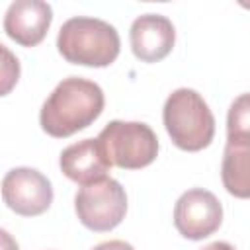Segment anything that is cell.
I'll return each instance as SVG.
<instances>
[{
  "mask_svg": "<svg viewBox=\"0 0 250 250\" xmlns=\"http://www.w3.org/2000/svg\"><path fill=\"white\" fill-rule=\"evenodd\" d=\"M104 92L96 82L68 76L45 100L39 113L41 129L57 139L70 137L90 127L104 111Z\"/></svg>",
  "mask_w": 250,
  "mask_h": 250,
  "instance_id": "cell-1",
  "label": "cell"
},
{
  "mask_svg": "<svg viewBox=\"0 0 250 250\" xmlns=\"http://www.w3.org/2000/svg\"><path fill=\"white\" fill-rule=\"evenodd\" d=\"M117 29L98 18L76 16L66 20L57 35V49L72 64L109 66L119 55Z\"/></svg>",
  "mask_w": 250,
  "mask_h": 250,
  "instance_id": "cell-2",
  "label": "cell"
},
{
  "mask_svg": "<svg viewBox=\"0 0 250 250\" xmlns=\"http://www.w3.org/2000/svg\"><path fill=\"white\" fill-rule=\"evenodd\" d=\"M162 121L172 143L188 152L209 146L215 137V117L203 96L191 88H178L166 98Z\"/></svg>",
  "mask_w": 250,
  "mask_h": 250,
  "instance_id": "cell-3",
  "label": "cell"
},
{
  "mask_svg": "<svg viewBox=\"0 0 250 250\" xmlns=\"http://www.w3.org/2000/svg\"><path fill=\"white\" fill-rule=\"evenodd\" d=\"M111 166L139 170L154 162L158 154L156 133L143 121H109L96 137Z\"/></svg>",
  "mask_w": 250,
  "mask_h": 250,
  "instance_id": "cell-4",
  "label": "cell"
},
{
  "mask_svg": "<svg viewBox=\"0 0 250 250\" xmlns=\"http://www.w3.org/2000/svg\"><path fill=\"white\" fill-rule=\"evenodd\" d=\"M248 94H240L227 115V146L221 164V178L227 191L246 199L250 195V117Z\"/></svg>",
  "mask_w": 250,
  "mask_h": 250,
  "instance_id": "cell-5",
  "label": "cell"
},
{
  "mask_svg": "<svg viewBox=\"0 0 250 250\" xmlns=\"http://www.w3.org/2000/svg\"><path fill=\"white\" fill-rule=\"evenodd\" d=\"M74 209L78 221L94 230L107 232L115 229L127 213V193L113 178H104L82 186L74 195Z\"/></svg>",
  "mask_w": 250,
  "mask_h": 250,
  "instance_id": "cell-6",
  "label": "cell"
},
{
  "mask_svg": "<svg viewBox=\"0 0 250 250\" xmlns=\"http://www.w3.org/2000/svg\"><path fill=\"white\" fill-rule=\"evenodd\" d=\"M223 205L217 195L203 188L184 191L174 205V227L184 238L201 240L219 230Z\"/></svg>",
  "mask_w": 250,
  "mask_h": 250,
  "instance_id": "cell-7",
  "label": "cell"
},
{
  "mask_svg": "<svg viewBox=\"0 0 250 250\" xmlns=\"http://www.w3.org/2000/svg\"><path fill=\"white\" fill-rule=\"evenodd\" d=\"M4 203L21 217L45 213L53 203V188L47 176L35 168H12L2 180Z\"/></svg>",
  "mask_w": 250,
  "mask_h": 250,
  "instance_id": "cell-8",
  "label": "cell"
},
{
  "mask_svg": "<svg viewBox=\"0 0 250 250\" xmlns=\"http://www.w3.org/2000/svg\"><path fill=\"white\" fill-rule=\"evenodd\" d=\"M53 21V8L43 0H16L4 16V31L21 47L39 45Z\"/></svg>",
  "mask_w": 250,
  "mask_h": 250,
  "instance_id": "cell-9",
  "label": "cell"
},
{
  "mask_svg": "<svg viewBox=\"0 0 250 250\" xmlns=\"http://www.w3.org/2000/svg\"><path fill=\"white\" fill-rule=\"evenodd\" d=\"M129 41L133 55L143 62H158L170 55L176 43V29L166 16L143 14L131 23Z\"/></svg>",
  "mask_w": 250,
  "mask_h": 250,
  "instance_id": "cell-10",
  "label": "cell"
},
{
  "mask_svg": "<svg viewBox=\"0 0 250 250\" xmlns=\"http://www.w3.org/2000/svg\"><path fill=\"white\" fill-rule=\"evenodd\" d=\"M59 164H61V172L68 180L80 186H88L98 180H104L107 178V172L111 170V164L105 158L96 139H82L66 146L61 152Z\"/></svg>",
  "mask_w": 250,
  "mask_h": 250,
  "instance_id": "cell-11",
  "label": "cell"
},
{
  "mask_svg": "<svg viewBox=\"0 0 250 250\" xmlns=\"http://www.w3.org/2000/svg\"><path fill=\"white\" fill-rule=\"evenodd\" d=\"M20 72L21 68L18 57L6 45L0 43V98L8 96L16 88L20 80Z\"/></svg>",
  "mask_w": 250,
  "mask_h": 250,
  "instance_id": "cell-12",
  "label": "cell"
},
{
  "mask_svg": "<svg viewBox=\"0 0 250 250\" xmlns=\"http://www.w3.org/2000/svg\"><path fill=\"white\" fill-rule=\"evenodd\" d=\"M92 250H135V248L125 240H105V242L94 246Z\"/></svg>",
  "mask_w": 250,
  "mask_h": 250,
  "instance_id": "cell-13",
  "label": "cell"
},
{
  "mask_svg": "<svg viewBox=\"0 0 250 250\" xmlns=\"http://www.w3.org/2000/svg\"><path fill=\"white\" fill-rule=\"evenodd\" d=\"M0 250H20L16 238L4 229H0Z\"/></svg>",
  "mask_w": 250,
  "mask_h": 250,
  "instance_id": "cell-14",
  "label": "cell"
},
{
  "mask_svg": "<svg viewBox=\"0 0 250 250\" xmlns=\"http://www.w3.org/2000/svg\"><path fill=\"white\" fill-rule=\"evenodd\" d=\"M199 250H236L232 244H229V242H223V240H217V242H211V244H207V246H203V248H199Z\"/></svg>",
  "mask_w": 250,
  "mask_h": 250,
  "instance_id": "cell-15",
  "label": "cell"
}]
</instances>
